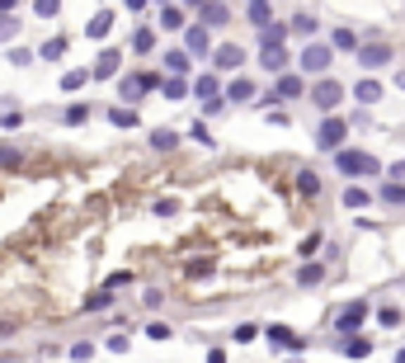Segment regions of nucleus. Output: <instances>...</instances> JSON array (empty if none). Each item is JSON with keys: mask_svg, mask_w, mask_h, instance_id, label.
<instances>
[{"mask_svg": "<svg viewBox=\"0 0 405 363\" xmlns=\"http://www.w3.org/2000/svg\"><path fill=\"white\" fill-rule=\"evenodd\" d=\"M354 99H359V104H377V99H382V85H377V80H359V85H354Z\"/></svg>", "mask_w": 405, "mask_h": 363, "instance_id": "obj_19", "label": "nucleus"}, {"mask_svg": "<svg viewBox=\"0 0 405 363\" xmlns=\"http://www.w3.org/2000/svg\"><path fill=\"white\" fill-rule=\"evenodd\" d=\"M85 80H90V71H66V76H62V90H80Z\"/></svg>", "mask_w": 405, "mask_h": 363, "instance_id": "obj_34", "label": "nucleus"}, {"mask_svg": "<svg viewBox=\"0 0 405 363\" xmlns=\"http://www.w3.org/2000/svg\"><path fill=\"white\" fill-rule=\"evenodd\" d=\"M321 279H326V269H321V265H302V274H297V284H302V288H316Z\"/></svg>", "mask_w": 405, "mask_h": 363, "instance_id": "obj_26", "label": "nucleus"}, {"mask_svg": "<svg viewBox=\"0 0 405 363\" xmlns=\"http://www.w3.org/2000/svg\"><path fill=\"white\" fill-rule=\"evenodd\" d=\"M255 335H259V331H255V326H236V331H231V340H236V345H250Z\"/></svg>", "mask_w": 405, "mask_h": 363, "instance_id": "obj_42", "label": "nucleus"}, {"mask_svg": "<svg viewBox=\"0 0 405 363\" xmlns=\"http://www.w3.org/2000/svg\"><path fill=\"white\" fill-rule=\"evenodd\" d=\"M344 137H349V123H344V118H326V123L316 127V146H321V151H335V156H340Z\"/></svg>", "mask_w": 405, "mask_h": 363, "instance_id": "obj_3", "label": "nucleus"}, {"mask_svg": "<svg viewBox=\"0 0 405 363\" xmlns=\"http://www.w3.org/2000/svg\"><path fill=\"white\" fill-rule=\"evenodd\" d=\"M62 52H66V38H47V43H43V57H47V62H57Z\"/></svg>", "mask_w": 405, "mask_h": 363, "instance_id": "obj_33", "label": "nucleus"}, {"mask_svg": "<svg viewBox=\"0 0 405 363\" xmlns=\"http://www.w3.org/2000/svg\"><path fill=\"white\" fill-rule=\"evenodd\" d=\"M297 189H302V193H321V174L302 170V174H297Z\"/></svg>", "mask_w": 405, "mask_h": 363, "instance_id": "obj_28", "label": "nucleus"}, {"mask_svg": "<svg viewBox=\"0 0 405 363\" xmlns=\"http://www.w3.org/2000/svg\"><path fill=\"white\" fill-rule=\"evenodd\" d=\"M302 90H307V80H302V76H297V71H288V76H278V85H274V95H269V99H297V95H302Z\"/></svg>", "mask_w": 405, "mask_h": 363, "instance_id": "obj_8", "label": "nucleus"}, {"mask_svg": "<svg viewBox=\"0 0 405 363\" xmlns=\"http://www.w3.org/2000/svg\"><path fill=\"white\" fill-rule=\"evenodd\" d=\"M344 354H349V359H368V354H373V340H344Z\"/></svg>", "mask_w": 405, "mask_h": 363, "instance_id": "obj_25", "label": "nucleus"}, {"mask_svg": "<svg viewBox=\"0 0 405 363\" xmlns=\"http://www.w3.org/2000/svg\"><path fill=\"white\" fill-rule=\"evenodd\" d=\"M226 99H231V104H245V99H255V80H231V85H226Z\"/></svg>", "mask_w": 405, "mask_h": 363, "instance_id": "obj_16", "label": "nucleus"}, {"mask_svg": "<svg viewBox=\"0 0 405 363\" xmlns=\"http://www.w3.org/2000/svg\"><path fill=\"white\" fill-rule=\"evenodd\" d=\"M160 95H165V99H184V95H188V85L170 76V80H160Z\"/></svg>", "mask_w": 405, "mask_h": 363, "instance_id": "obj_27", "label": "nucleus"}, {"mask_svg": "<svg viewBox=\"0 0 405 363\" xmlns=\"http://www.w3.org/2000/svg\"><path fill=\"white\" fill-rule=\"evenodd\" d=\"M259 66H264V71H274V76H288V48H278V52H259Z\"/></svg>", "mask_w": 405, "mask_h": 363, "instance_id": "obj_12", "label": "nucleus"}, {"mask_svg": "<svg viewBox=\"0 0 405 363\" xmlns=\"http://www.w3.org/2000/svg\"><path fill=\"white\" fill-rule=\"evenodd\" d=\"M330 48H340V52H359L363 43H359V33H354V29H335V33H330Z\"/></svg>", "mask_w": 405, "mask_h": 363, "instance_id": "obj_14", "label": "nucleus"}, {"mask_svg": "<svg viewBox=\"0 0 405 363\" xmlns=\"http://www.w3.org/2000/svg\"><path fill=\"white\" fill-rule=\"evenodd\" d=\"M193 90H198L202 104H207V99H221V95H226V90L217 85V76H198V80H193Z\"/></svg>", "mask_w": 405, "mask_h": 363, "instance_id": "obj_17", "label": "nucleus"}, {"mask_svg": "<svg viewBox=\"0 0 405 363\" xmlns=\"http://www.w3.org/2000/svg\"><path fill=\"white\" fill-rule=\"evenodd\" d=\"M62 118H66V123H85V118H90V104H71Z\"/></svg>", "mask_w": 405, "mask_h": 363, "instance_id": "obj_38", "label": "nucleus"}, {"mask_svg": "<svg viewBox=\"0 0 405 363\" xmlns=\"http://www.w3.org/2000/svg\"><path fill=\"white\" fill-rule=\"evenodd\" d=\"M109 302H113V293H109V288H99V293H90V298H85V307H90V312H104Z\"/></svg>", "mask_w": 405, "mask_h": 363, "instance_id": "obj_31", "label": "nucleus"}, {"mask_svg": "<svg viewBox=\"0 0 405 363\" xmlns=\"http://www.w3.org/2000/svg\"><path fill=\"white\" fill-rule=\"evenodd\" d=\"M226 19H231V10H226V5H212V0H207V5H198V24H202V29H217V24H226Z\"/></svg>", "mask_w": 405, "mask_h": 363, "instance_id": "obj_10", "label": "nucleus"}, {"mask_svg": "<svg viewBox=\"0 0 405 363\" xmlns=\"http://www.w3.org/2000/svg\"><path fill=\"white\" fill-rule=\"evenodd\" d=\"M151 212H160V217H165V212H179V203H174V198H160V203L151 208Z\"/></svg>", "mask_w": 405, "mask_h": 363, "instance_id": "obj_48", "label": "nucleus"}, {"mask_svg": "<svg viewBox=\"0 0 405 363\" xmlns=\"http://www.w3.org/2000/svg\"><path fill=\"white\" fill-rule=\"evenodd\" d=\"M118 62H123V57H118V52H99V62H94V76L99 80H109V76H118Z\"/></svg>", "mask_w": 405, "mask_h": 363, "instance_id": "obj_15", "label": "nucleus"}, {"mask_svg": "<svg viewBox=\"0 0 405 363\" xmlns=\"http://www.w3.org/2000/svg\"><path fill=\"white\" fill-rule=\"evenodd\" d=\"M188 52H193V57H207V52H212V38H207V29H202V24H193V29H188Z\"/></svg>", "mask_w": 405, "mask_h": 363, "instance_id": "obj_11", "label": "nucleus"}, {"mask_svg": "<svg viewBox=\"0 0 405 363\" xmlns=\"http://www.w3.org/2000/svg\"><path fill=\"white\" fill-rule=\"evenodd\" d=\"M330 62H335V48H330V43H307V48H302V57H297L302 76H326Z\"/></svg>", "mask_w": 405, "mask_h": 363, "instance_id": "obj_1", "label": "nucleus"}, {"mask_svg": "<svg viewBox=\"0 0 405 363\" xmlns=\"http://www.w3.org/2000/svg\"><path fill=\"white\" fill-rule=\"evenodd\" d=\"M340 99H344V85H340V80H316V85H311V104H316V109H321V113H330V118H335V109H340Z\"/></svg>", "mask_w": 405, "mask_h": 363, "instance_id": "obj_2", "label": "nucleus"}, {"mask_svg": "<svg viewBox=\"0 0 405 363\" xmlns=\"http://www.w3.org/2000/svg\"><path fill=\"white\" fill-rule=\"evenodd\" d=\"M151 43H156V33H151V29H137V33H132V52H151Z\"/></svg>", "mask_w": 405, "mask_h": 363, "instance_id": "obj_30", "label": "nucleus"}, {"mask_svg": "<svg viewBox=\"0 0 405 363\" xmlns=\"http://www.w3.org/2000/svg\"><path fill=\"white\" fill-rule=\"evenodd\" d=\"M0 170H19V151L15 146H0Z\"/></svg>", "mask_w": 405, "mask_h": 363, "instance_id": "obj_37", "label": "nucleus"}, {"mask_svg": "<svg viewBox=\"0 0 405 363\" xmlns=\"http://www.w3.org/2000/svg\"><path fill=\"white\" fill-rule=\"evenodd\" d=\"M146 335H151V340H170V326H165V321H151Z\"/></svg>", "mask_w": 405, "mask_h": 363, "instance_id": "obj_44", "label": "nucleus"}, {"mask_svg": "<svg viewBox=\"0 0 405 363\" xmlns=\"http://www.w3.org/2000/svg\"><path fill=\"white\" fill-rule=\"evenodd\" d=\"M151 146H156V151H174V146H179V132H170V127H156V132H151Z\"/></svg>", "mask_w": 405, "mask_h": 363, "instance_id": "obj_22", "label": "nucleus"}, {"mask_svg": "<svg viewBox=\"0 0 405 363\" xmlns=\"http://www.w3.org/2000/svg\"><path fill=\"white\" fill-rule=\"evenodd\" d=\"M10 62H15V66H29L33 52H29V48H15V52H10Z\"/></svg>", "mask_w": 405, "mask_h": 363, "instance_id": "obj_47", "label": "nucleus"}, {"mask_svg": "<svg viewBox=\"0 0 405 363\" xmlns=\"http://www.w3.org/2000/svg\"><path fill=\"white\" fill-rule=\"evenodd\" d=\"M160 29H184V5H160Z\"/></svg>", "mask_w": 405, "mask_h": 363, "instance_id": "obj_20", "label": "nucleus"}, {"mask_svg": "<svg viewBox=\"0 0 405 363\" xmlns=\"http://www.w3.org/2000/svg\"><path fill=\"white\" fill-rule=\"evenodd\" d=\"M156 85H160V76L137 71V76H123V80H118V95H123V99H141L146 90H156Z\"/></svg>", "mask_w": 405, "mask_h": 363, "instance_id": "obj_6", "label": "nucleus"}, {"mask_svg": "<svg viewBox=\"0 0 405 363\" xmlns=\"http://www.w3.org/2000/svg\"><path fill=\"white\" fill-rule=\"evenodd\" d=\"M15 29H19V15H0V43L15 38Z\"/></svg>", "mask_w": 405, "mask_h": 363, "instance_id": "obj_40", "label": "nucleus"}, {"mask_svg": "<svg viewBox=\"0 0 405 363\" xmlns=\"http://www.w3.org/2000/svg\"><path fill=\"white\" fill-rule=\"evenodd\" d=\"M344 208H368V193L349 184V189H344Z\"/></svg>", "mask_w": 405, "mask_h": 363, "instance_id": "obj_35", "label": "nucleus"}, {"mask_svg": "<svg viewBox=\"0 0 405 363\" xmlns=\"http://www.w3.org/2000/svg\"><path fill=\"white\" fill-rule=\"evenodd\" d=\"M57 10H62L57 0H38V5H33V15H38V19H57Z\"/></svg>", "mask_w": 405, "mask_h": 363, "instance_id": "obj_36", "label": "nucleus"}, {"mask_svg": "<svg viewBox=\"0 0 405 363\" xmlns=\"http://www.w3.org/2000/svg\"><path fill=\"white\" fill-rule=\"evenodd\" d=\"M363 321H368V302H349V307H340V316H335V331L349 335V340H359Z\"/></svg>", "mask_w": 405, "mask_h": 363, "instance_id": "obj_4", "label": "nucleus"}, {"mask_svg": "<svg viewBox=\"0 0 405 363\" xmlns=\"http://www.w3.org/2000/svg\"><path fill=\"white\" fill-rule=\"evenodd\" d=\"M127 284H132V274H113L104 288H109V293H118V288H127Z\"/></svg>", "mask_w": 405, "mask_h": 363, "instance_id": "obj_46", "label": "nucleus"}, {"mask_svg": "<svg viewBox=\"0 0 405 363\" xmlns=\"http://www.w3.org/2000/svg\"><path fill=\"white\" fill-rule=\"evenodd\" d=\"M71 359H94V345H90V340H80V345H71Z\"/></svg>", "mask_w": 405, "mask_h": 363, "instance_id": "obj_45", "label": "nucleus"}, {"mask_svg": "<svg viewBox=\"0 0 405 363\" xmlns=\"http://www.w3.org/2000/svg\"><path fill=\"white\" fill-rule=\"evenodd\" d=\"M382 198H387V203H405V184H387Z\"/></svg>", "mask_w": 405, "mask_h": 363, "instance_id": "obj_43", "label": "nucleus"}, {"mask_svg": "<svg viewBox=\"0 0 405 363\" xmlns=\"http://www.w3.org/2000/svg\"><path fill=\"white\" fill-rule=\"evenodd\" d=\"M10 335H15V326H10V321H0V340H10Z\"/></svg>", "mask_w": 405, "mask_h": 363, "instance_id": "obj_51", "label": "nucleus"}, {"mask_svg": "<svg viewBox=\"0 0 405 363\" xmlns=\"http://www.w3.org/2000/svg\"><path fill=\"white\" fill-rule=\"evenodd\" d=\"M245 19L259 24V29H274V10H269V5H245Z\"/></svg>", "mask_w": 405, "mask_h": 363, "instance_id": "obj_21", "label": "nucleus"}, {"mask_svg": "<svg viewBox=\"0 0 405 363\" xmlns=\"http://www.w3.org/2000/svg\"><path fill=\"white\" fill-rule=\"evenodd\" d=\"M391 363H405V349H401V354H396V359H391Z\"/></svg>", "mask_w": 405, "mask_h": 363, "instance_id": "obj_52", "label": "nucleus"}, {"mask_svg": "<svg viewBox=\"0 0 405 363\" xmlns=\"http://www.w3.org/2000/svg\"><path fill=\"white\" fill-rule=\"evenodd\" d=\"M207 363H226V354H221V349H207Z\"/></svg>", "mask_w": 405, "mask_h": 363, "instance_id": "obj_50", "label": "nucleus"}, {"mask_svg": "<svg viewBox=\"0 0 405 363\" xmlns=\"http://www.w3.org/2000/svg\"><path fill=\"white\" fill-rule=\"evenodd\" d=\"M109 123L113 127H137V113L132 109H109Z\"/></svg>", "mask_w": 405, "mask_h": 363, "instance_id": "obj_29", "label": "nucleus"}, {"mask_svg": "<svg viewBox=\"0 0 405 363\" xmlns=\"http://www.w3.org/2000/svg\"><path fill=\"white\" fill-rule=\"evenodd\" d=\"M0 363H5V359H0Z\"/></svg>", "mask_w": 405, "mask_h": 363, "instance_id": "obj_53", "label": "nucleus"}, {"mask_svg": "<svg viewBox=\"0 0 405 363\" xmlns=\"http://www.w3.org/2000/svg\"><path fill=\"white\" fill-rule=\"evenodd\" d=\"M391 179H396V184L405 179V160H396V165H391Z\"/></svg>", "mask_w": 405, "mask_h": 363, "instance_id": "obj_49", "label": "nucleus"}, {"mask_svg": "<svg viewBox=\"0 0 405 363\" xmlns=\"http://www.w3.org/2000/svg\"><path fill=\"white\" fill-rule=\"evenodd\" d=\"M292 29H297V33H316V29H321V19H316V15H307V10H302V15L292 19Z\"/></svg>", "mask_w": 405, "mask_h": 363, "instance_id": "obj_32", "label": "nucleus"}, {"mask_svg": "<svg viewBox=\"0 0 405 363\" xmlns=\"http://www.w3.org/2000/svg\"><path fill=\"white\" fill-rule=\"evenodd\" d=\"M264 335H269V345H274V349H302V340H297V335L292 331H288V326H264Z\"/></svg>", "mask_w": 405, "mask_h": 363, "instance_id": "obj_13", "label": "nucleus"}, {"mask_svg": "<svg viewBox=\"0 0 405 363\" xmlns=\"http://www.w3.org/2000/svg\"><path fill=\"white\" fill-rule=\"evenodd\" d=\"M212 62H217V71H236V66L245 62V52L236 48V43H221V48L212 52Z\"/></svg>", "mask_w": 405, "mask_h": 363, "instance_id": "obj_9", "label": "nucleus"}, {"mask_svg": "<svg viewBox=\"0 0 405 363\" xmlns=\"http://www.w3.org/2000/svg\"><path fill=\"white\" fill-rule=\"evenodd\" d=\"M401 321H405V316H401V307H391V302H387V307H377V326H391V331H396Z\"/></svg>", "mask_w": 405, "mask_h": 363, "instance_id": "obj_24", "label": "nucleus"}, {"mask_svg": "<svg viewBox=\"0 0 405 363\" xmlns=\"http://www.w3.org/2000/svg\"><path fill=\"white\" fill-rule=\"evenodd\" d=\"M165 71H170V76L179 80V76L188 71V52H165Z\"/></svg>", "mask_w": 405, "mask_h": 363, "instance_id": "obj_23", "label": "nucleus"}, {"mask_svg": "<svg viewBox=\"0 0 405 363\" xmlns=\"http://www.w3.org/2000/svg\"><path fill=\"white\" fill-rule=\"evenodd\" d=\"M387 62H391V43H377V38H373V43H363V48H359V66H368V71H382Z\"/></svg>", "mask_w": 405, "mask_h": 363, "instance_id": "obj_7", "label": "nucleus"}, {"mask_svg": "<svg viewBox=\"0 0 405 363\" xmlns=\"http://www.w3.org/2000/svg\"><path fill=\"white\" fill-rule=\"evenodd\" d=\"M321 246H326V236H321V231H316V236H307V241H302V255H307V260H311V255L321 250Z\"/></svg>", "mask_w": 405, "mask_h": 363, "instance_id": "obj_41", "label": "nucleus"}, {"mask_svg": "<svg viewBox=\"0 0 405 363\" xmlns=\"http://www.w3.org/2000/svg\"><path fill=\"white\" fill-rule=\"evenodd\" d=\"M335 165H340L344 174H382L377 156H368V151H349V146H344L340 156H335Z\"/></svg>", "mask_w": 405, "mask_h": 363, "instance_id": "obj_5", "label": "nucleus"}, {"mask_svg": "<svg viewBox=\"0 0 405 363\" xmlns=\"http://www.w3.org/2000/svg\"><path fill=\"white\" fill-rule=\"evenodd\" d=\"M188 137L202 142V146H217V142H212V132H207V123H193V127H188Z\"/></svg>", "mask_w": 405, "mask_h": 363, "instance_id": "obj_39", "label": "nucleus"}, {"mask_svg": "<svg viewBox=\"0 0 405 363\" xmlns=\"http://www.w3.org/2000/svg\"><path fill=\"white\" fill-rule=\"evenodd\" d=\"M109 29H113V15H109V10H99V15L85 24V33H90V38H109Z\"/></svg>", "mask_w": 405, "mask_h": 363, "instance_id": "obj_18", "label": "nucleus"}]
</instances>
